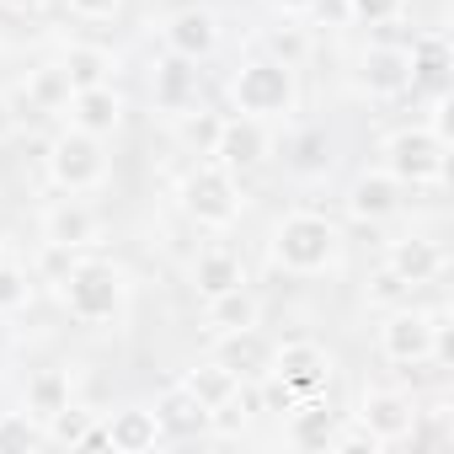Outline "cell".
Wrapping results in <instances>:
<instances>
[{"mask_svg": "<svg viewBox=\"0 0 454 454\" xmlns=\"http://www.w3.org/2000/svg\"><path fill=\"white\" fill-rule=\"evenodd\" d=\"M332 252H337L332 219H321V214H294V219H284V231H278V257H284L289 268L316 273V268L332 262Z\"/></svg>", "mask_w": 454, "mask_h": 454, "instance_id": "1", "label": "cell"}, {"mask_svg": "<svg viewBox=\"0 0 454 454\" xmlns=\"http://www.w3.org/2000/svg\"><path fill=\"white\" fill-rule=\"evenodd\" d=\"M390 155V171L406 176V182H438L443 176V139L433 129H406L385 145Z\"/></svg>", "mask_w": 454, "mask_h": 454, "instance_id": "2", "label": "cell"}, {"mask_svg": "<svg viewBox=\"0 0 454 454\" xmlns=\"http://www.w3.org/2000/svg\"><path fill=\"white\" fill-rule=\"evenodd\" d=\"M65 284H70V289H65V300H70V310H75L81 321H102V316H113V310H118L123 284H118V273H113L107 262H86V268H75Z\"/></svg>", "mask_w": 454, "mask_h": 454, "instance_id": "3", "label": "cell"}, {"mask_svg": "<svg viewBox=\"0 0 454 454\" xmlns=\"http://www.w3.org/2000/svg\"><path fill=\"white\" fill-rule=\"evenodd\" d=\"M289 97H294L289 65H278V59H257V65H247V70L236 75V102H241L247 113H284Z\"/></svg>", "mask_w": 454, "mask_h": 454, "instance_id": "4", "label": "cell"}, {"mask_svg": "<svg viewBox=\"0 0 454 454\" xmlns=\"http://www.w3.org/2000/svg\"><path fill=\"white\" fill-rule=\"evenodd\" d=\"M187 208L198 219H208V224H231L236 219V187H231V176H224V171H198L187 182Z\"/></svg>", "mask_w": 454, "mask_h": 454, "instance_id": "5", "label": "cell"}, {"mask_svg": "<svg viewBox=\"0 0 454 454\" xmlns=\"http://www.w3.org/2000/svg\"><path fill=\"white\" fill-rule=\"evenodd\" d=\"M54 176H59L65 187H91V182L102 176V155H97V145H91L86 134L59 139V145H54Z\"/></svg>", "mask_w": 454, "mask_h": 454, "instance_id": "6", "label": "cell"}, {"mask_svg": "<svg viewBox=\"0 0 454 454\" xmlns=\"http://www.w3.org/2000/svg\"><path fill=\"white\" fill-rule=\"evenodd\" d=\"M278 374H284V385H289L294 395H316L321 380H326V353L310 348V342H289V348L278 353Z\"/></svg>", "mask_w": 454, "mask_h": 454, "instance_id": "7", "label": "cell"}, {"mask_svg": "<svg viewBox=\"0 0 454 454\" xmlns=\"http://www.w3.org/2000/svg\"><path fill=\"white\" fill-rule=\"evenodd\" d=\"M411 422H417V411H411V401H406V395H395V390L364 395V427H369L380 443H385V438L411 433Z\"/></svg>", "mask_w": 454, "mask_h": 454, "instance_id": "8", "label": "cell"}, {"mask_svg": "<svg viewBox=\"0 0 454 454\" xmlns=\"http://www.w3.org/2000/svg\"><path fill=\"white\" fill-rule=\"evenodd\" d=\"M427 348H433V321L427 316H417V310H401V316H390V326H385V353L390 358H427Z\"/></svg>", "mask_w": 454, "mask_h": 454, "instance_id": "9", "label": "cell"}, {"mask_svg": "<svg viewBox=\"0 0 454 454\" xmlns=\"http://www.w3.org/2000/svg\"><path fill=\"white\" fill-rule=\"evenodd\" d=\"M364 86L380 91V97H395L411 86V65H406V49H369L364 54Z\"/></svg>", "mask_w": 454, "mask_h": 454, "instance_id": "10", "label": "cell"}, {"mask_svg": "<svg viewBox=\"0 0 454 454\" xmlns=\"http://www.w3.org/2000/svg\"><path fill=\"white\" fill-rule=\"evenodd\" d=\"M406 65H411V86L443 91V81H449V49H443V38H417L411 54H406Z\"/></svg>", "mask_w": 454, "mask_h": 454, "instance_id": "11", "label": "cell"}, {"mask_svg": "<svg viewBox=\"0 0 454 454\" xmlns=\"http://www.w3.org/2000/svg\"><path fill=\"white\" fill-rule=\"evenodd\" d=\"M390 273H401L406 284H427L443 273V252L433 241H401L395 257H390Z\"/></svg>", "mask_w": 454, "mask_h": 454, "instance_id": "12", "label": "cell"}, {"mask_svg": "<svg viewBox=\"0 0 454 454\" xmlns=\"http://www.w3.org/2000/svg\"><path fill=\"white\" fill-rule=\"evenodd\" d=\"M214 145H219V155L231 160V166H257V160H262V150H268L257 123H224Z\"/></svg>", "mask_w": 454, "mask_h": 454, "instance_id": "13", "label": "cell"}, {"mask_svg": "<svg viewBox=\"0 0 454 454\" xmlns=\"http://www.w3.org/2000/svg\"><path fill=\"white\" fill-rule=\"evenodd\" d=\"M348 203H353L358 219H385V214H395L401 198H395V182H390V176H358Z\"/></svg>", "mask_w": 454, "mask_h": 454, "instance_id": "14", "label": "cell"}, {"mask_svg": "<svg viewBox=\"0 0 454 454\" xmlns=\"http://www.w3.org/2000/svg\"><path fill=\"white\" fill-rule=\"evenodd\" d=\"M155 422H160L166 433H198V427L208 422V406H203V401H198L192 390H171V395L160 401Z\"/></svg>", "mask_w": 454, "mask_h": 454, "instance_id": "15", "label": "cell"}, {"mask_svg": "<svg viewBox=\"0 0 454 454\" xmlns=\"http://www.w3.org/2000/svg\"><path fill=\"white\" fill-rule=\"evenodd\" d=\"M171 49H176L182 59L208 54V49H214V22H208L203 12H182V17L171 22Z\"/></svg>", "mask_w": 454, "mask_h": 454, "instance_id": "16", "label": "cell"}, {"mask_svg": "<svg viewBox=\"0 0 454 454\" xmlns=\"http://www.w3.org/2000/svg\"><path fill=\"white\" fill-rule=\"evenodd\" d=\"M75 118H81L86 134H107V129L118 123V97L102 91V86H86V91L75 97Z\"/></svg>", "mask_w": 454, "mask_h": 454, "instance_id": "17", "label": "cell"}, {"mask_svg": "<svg viewBox=\"0 0 454 454\" xmlns=\"http://www.w3.org/2000/svg\"><path fill=\"white\" fill-rule=\"evenodd\" d=\"M198 289L214 300V294H224V289H241V262L231 257V252H208V257H198Z\"/></svg>", "mask_w": 454, "mask_h": 454, "instance_id": "18", "label": "cell"}, {"mask_svg": "<svg viewBox=\"0 0 454 454\" xmlns=\"http://www.w3.org/2000/svg\"><path fill=\"white\" fill-rule=\"evenodd\" d=\"M113 70V59L102 54V49H70V59H65V75H70V86L75 91H86V86H102V75Z\"/></svg>", "mask_w": 454, "mask_h": 454, "instance_id": "19", "label": "cell"}, {"mask_svg": "<svg viewBox=\"0 0 454 454\" xmlns=\"http://www.w3.org/2000/svg\"><path fill=\"white\" fill-rule=\"evenodd\" d=\"M155 433H160L155 417H145V411H123V417L113 422L107 443H118V449H145V443H155Z\"/></svg>", "mask_w": 454, "mask_h": 454, "instance_id": "20", "label": "cell"}, {"mask_svg": "<svg viewBox=\"0 0 454 454\" xmlns=\"http://www.w3.org/2000/svg\"><path fill=\"white\" fill-rule=\"evenodd\" d=\"M49 236H54V247H81V241L91 236L86 208H54V214H49Z\"/></svg>", "mask_w": 454, "mask_h": 454, "instance_id": "21", "label": "cell"}, {"mask_svg": "<svg viewBox=\"0 0 454 454\" xmlns=\"http://www.w3.org/2000/svg\"><path fill=\"white\" fill-rule=\"evenodd\" d=\"M187 91H192V70H187V59L176 54L171 65H160V81H155V97H160L166 107H182V102H187Z\"/></svg>", "mask_w": 454, "mask_h": 454, "instance_id": "22", "label": "cell"}, {"mask_svg": "<svg viewBox=\"0 0 454 454\" xmlns=\"http://www.w3.org/2000/svg\"><path fill=\"white\" fill-rule=\"evenodd\" d=\"M214 326H224V332H241V326H252V300H247L241 289H224V294H214Z\"/></svg>", "mask_w": 454, "mask_h": 454, "instance_id": "23", "label": "cell"}, {"mask_svg": "<svg viewBox=\"0 0 454 454\" xmlns=\"http://www.w3.org/2000/svg\"><path fill=\"white\" fill-rule=\"evenodd\" d=\"M187 390H192L203 406H214V401H231V390H236V374H231V369H203V374H192V380H187Z\"/></svg>", "mask_w": 454, "mask_h": 454, "instance_id": "24", "label": "cell"}, {"mask_svg": "<svg viewBox=\"0 0 454 454\" xmlns=\"http://www.w3.org/2000/svg\"><path fill=\"white\" fill-rule=\"evenodd\" d=\"M268 358V348L252 337V326H241V337L231 342V348H224V369H231V374H241V369H257Z\"/></svg>", "mask_w": 454, "mask_h": 454, "instance_id": "25", "label": "cell"}, {"mask_svg": "<svg viewBox=\"0 0 454 454\" xmlns=\"http://www.w3.org/2000/svg\"><path fill=\"white\" fill-rule=\"evenodd\" d=\"M33 406H38L43 417L65 411V380H59V374H38V380H33Z\"/></svg>", "mask_w": 454, "mask_h": 454, "instance_id": "26", "label": "cell"}, {"mask_svg": "<svg viewBox=\"0 0 454 454\" xmlns=\"http://www.w3.org/2000/svg\"><path fill=\"white\" fill-rule=\"evenodd\" d=\"M294 438H300V443H326V438H332V417H326V406H305V417L294 422Z\"/></svg>", "mask_w": 454, "mask_h": 454, "instance_id": "27", "label": "cell"}, {"mask_svg": "<svg viewBox=\"0 0 454 454\" xmlns=\"http://www.w3.org/2000/svg\"><path fill=\"white\" fill-rule=\"evenodd\" d=\"M33 97H38V102H59V97H70V75H65V70H43L38 86H33Z\"/></svg>", "mask_w": 454, "mask_h": 454, "instance_id": "28", "label": "cell"}, {"mask_svg": "<svg viewBox=\"0 0 454 454\" xmlns=\"http://www.w3.org/2000/svg\"><path fill=\"white\" fill-rule=\"evenodd\" d=\"M38 443V433L22 422V417H12V422H0V449H33Z\"/></svg>", "mask_w": 454, "mask_h": 454, "instance_id": "29", "label": "cell"}, {"mask_svg": "<svg viewBox=\"0 0 454 454\" xmlns=\"http://www.w3.org/2000/svg\"><path fill=\"white\" fill-rule=\"evenodd\" d=\"M22 300H27V284H22V273L0 268V310H12V305H22Z\"/></svg>", "mask_w": 454, "mask_h": 454, "instance_id": "30", "label": "cell"}, {"mask_svg": "<svg viewBox=\"0 0 454 454\" xmlns=\"http://www.w3.org/2000/svg\"><path fill=\"white\" fill-rule=\"evenodd\" d=\"M348 6H353V17L385 22V17H395V12H401V0H348Z\"/></svg>", "mask_w": 454, "mask_h": 454, "instance_id": "31", "label": "cell"}, {"mask_svg": "<svg viewBox=\"0 0 454 454\" xmlns=\"http://www.w3.org/2000/svg\"><path fill=\"white\" fill-rule=\"evenodd\" d=\"M411 294V284L401 278V273H385V278H374V300H406Z\"/></svg>", "mask_w": 454, "mask_h": 454, "instance_id": "32", "label": "cell"}, {"mask_svg": "<svg viewBox=\"0 0 454 454\" xmlns=\"http://www.w3.org/2000/svg\"><path fill=\"white\" fill-rule=\"evenodd\" d=\"M321 160H326V139H321V134H310V139H300V166H305V171H316Z\"/></svg>", "mask_w": 454, "mask_h": 454, "instance_id": "33", "label": "cell"}, {"mask_svg": "<svg viewBox=\"0 0 454 454\" xmlns=\"http://www.w3.org/2000/svg\"><path fill=\"white\" fill-rule=\"evenodd\" d=\"M310 6H316V17H326V22H348V17H353L348 0H310Z\"/></svg>", "mask_w": 454, "mask_h": 454, "instance_id": "34", "label": "cell"}, {"mask_svg": "<svg viewBox=\"0 0 454 454\" xmlns=\"http://www.w3.org/2000/svg\"><path fill=\"white\" fill-rule=\"evenodd\" d=\"M187 139H192V145H214V139H219V123H214V118H198V123H187Z\"/></svg>", "mask_w": 454, "mask_h": 454, "instance_id": "35", "label": "cell"}, {"mask_svg": "<svg viewBox=\"0 0 454 454\" xmlns=\"http://www.w3.org/2000/svg\"><path fill=\"white\" fill-rule=\"evenodd\" d=\"M70 6H75V12H86V17H107L118 0H70Z\"/></svg>", "mask_w": 454, "mask_h": 454, "instance_id": "36", "label": "cell"}, {"mask_svg": "<svg viewBox=\"0 0 454 454\" xmlns=\"http://www.w3.org/2000/svg\"><path fill=\"white\" fill-rule=\"evenodd\" d=\"M273 49H278V54H289V59H294V54H300V38H294V33H289V38H284V33H278V38H273Z\"/></svg>", "mask_w": 454, "mask_h": 454, "instance_id": "37", "label": "cell"}, {"mask_svg": "<svg viewBox=\"0 0 454 454\" xmlns=\"http://www.w3.org/2000/svg\"><path fill=\"white\" fill-rule=\"evenodd\" d=\"M278 6H284V12H300V6H310V0H278Z\"/></svg>", "mask_w": 454, "mask_h": 454, "instance_id": "38", "label": "cell"}, {"mask_svg": "<svg viewBox=\"0 0 454 454\" xmlns=\"http://www.w3.org/2000/svg\"><path fill=\"white\" fill-rule=\"evenodd\" d=\"M12 129V113H6V102H0V134H6Z\"/></svg>", "mask_w": 454, "mask_h": 454, "instance_id": "39", "label": "cell"}, {"mask_svg": "<svg viewBox=\"0 0 454 454\" xmlns=\"http://www.w3.org/2000/svg\"><path fill=\"white\" fill-rule=\"evenodd\" d=\"M12 6H38V0H12Z\"/></svg>", "mask_w": 454, "mask_h": 454, "instance_id": "40", "label": "cell"}]
</instances>
